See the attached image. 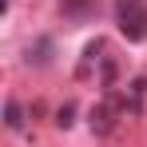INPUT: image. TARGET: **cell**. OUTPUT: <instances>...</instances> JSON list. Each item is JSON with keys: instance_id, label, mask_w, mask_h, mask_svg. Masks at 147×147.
Masks as SVG:
<instances>
[{"instance_id": "1", "label": "cell", "mask_w": 147, "mask_h": 147, "mask_svg": "<svg viewBox=\"0 0 147 147\" xmlns=\"http://www.w3.org/2000/svg\"><path fill=\"white\" fill-rule=\"evenodd\" d=\"M115 20L127 40H147V0H115Z\"/></svg>"}, {"instance_id": "2", "label": "cell", "mask_w": 147, "mask_h": 147, "mask_svg": "<svg viewBox=\"0 0 147 147\" xmlns=\"http://www.w3.org/2000/svg\"><path fill=\"white\" fill-rule=\"evenodd\" d=\"M119 115H127V99L115 96V92H107V99L92 107V131L96 135H111L115 123H119Z\"/></svg>"}, {"instance_id": "3", "label": "cell", "mask_w": 147, "mask_h": 147, "mask_svg": "<svg viewBox=\"0 0 147 147\" xmlns=\"http://www.w3.org/2000/svg\"><path fill=\"white\" fill-rule=\"evenodd\" d=\"M127 115H139L143 111V99H147V76H139V80H131V88H127Z\"/></svg>"}, {"instance_id": "4", "label": "cell", "mask_w": 147, "mask_h": 147, "mask_svg": "<svg viewBox=\"0 0 147 147\" xmlns=\"http://www.w3.org/2000/svg\"><path fill=\"white\" fill-rule=\"evenodd\" d=\"M4 123H8L12 131H20V127H24V107H20L16 99H8V103H4Z\"/></svg>"}, {"instance_id": "5", "label": "cell", "mask_w": 147, "mask_h": 147, "mask_svg": "<svg viewBox=\"0 0 147 147\" xmlns=\"http://www.w3.org/2000/svg\"><path fill=\"white\" fill-rule=\"evenodd\" d=\"M72 115H76V107H72V103H64V107H60V111H56V127H72Z\"/></svg>"}]
</instances>
